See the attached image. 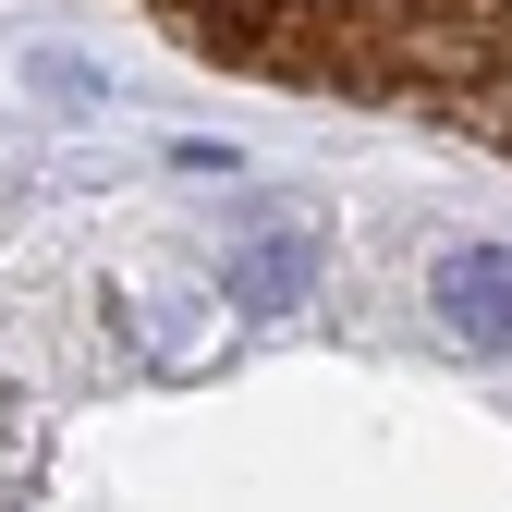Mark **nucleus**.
Segmentation results:
<instances>
[{
	"label": "nucleus",
	"mask_w": 512,
	"mask_h": 512,
	"mask_svg": "<svg viewBox=\"0 0 512 512\" xmlns=\"http://www.w3.org/2000/svg\"><path fill=\"white\" fill-rule=\"evenodd\" d=\"M208 61L354 110H415L512 159V0H159Z\"/></svg>",
	"instance_id": "f257e3e1"
},
{
	"label": "nucleus",
	"mask_w": 512,
	"mask_h": 512,
	"mask_svg": "<svg viewBox=\"0 0 512 512\" xmlns=\"http://www.w3.org/2000/svg\"><path fill=\"white\" fill-rule=\"evenodd\" d=\"M427 305L464 354H512V244H452L427 269Z\"/></svg>",
	"instance_id": "f03ea898"
},
{
	"label": "nucleus",
	"mask_w": 512,
	"mask_h": 512,
	"mask_svg": "<svg viewBox=\"0 0 512 512\" xmlns=\"http://www.w3.org/2000/svg\"><path fill=\"white\" fill-rule=\"evenodd\" d=\"M305 281V244H269V256H256V269H244V305H281Z\"/></svg>",
	"instance_id": "7ed1b4c3"
}]
</instances>
